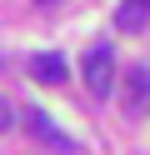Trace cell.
I'll list each match as a JSON object with an SVG mask.
<instances>
[{
    "label": "cell",
    "instance_id": "cell-4",
    "mask_svg": "<svg viewBox=\"0 0 150 155\" xmlns=\"http://www.w3.org/2000/svg\"><path fill=\"white\" fill-rule=\"evenodd\" d=\"M30 75H35L40 85H60L65 80V55H55V50L35 55V60H30Z\"/></svg>",
    "mask_w": 150,
    "mask_h": 155
},
{
    "label": "cell",
    "instance_id": "cell-7",
    "mask_svg": "<svg viewBox=\"0 0 150 155\" xmlns=\"http://www.w3.org/2000/svg\"><path fill=\"white\" fill-rule=\"evenodd\" d=\"M40 5H55V0H40Z\"/></svg>",
    "mask_w": 150,
    "mask_h": 155
},
{
    "label": "cell",
    "instance_id": "cell-3",
    "mask_svg": "<svg viewBox=\"0 0 150 155\" xmlns=\"http://www.w3.org/2000/svg\"><path fill=\"white\" fill-rule=\"evenodd\" d=\"M150 110V65H135L125 85V115H145Z\"/></svg>",
    "mask_w": 150,
    "mask_h": 155
},
{
    "label": "cell",
    "instance_id": "cell-2",
    "mask_svg": "<svg viewBox=\"0 0 150 155\" xmlns=\"http://www.w3.org/2000/svg\"><path fill=\"white\" fill-rule=\"evenodd\" d=\"M30 130H35V140H45L50 150H60V155H75V140H70V135L60 130V125L50 120L45 110H30Z\"/></svg>",
    "mask_w": 150,
    "mask_h": 155
},
{
    "label": "cell",
    "instance_id": "cell-8",
    "mask_svg": "<svg viewBox=\"0 0 150 155\" xmlns=\"http://www.w3.org/2000/svg\"><path fill=\"white\" fill-rule=\"evenodd\" d=\"M140 5H150V0H140Z\"/></svg>",
    "mask_w": 150,
    "mask_h": 155
},
{
    "label": "cell",
    "instance_id": "cell-1",
    "mask_svg": "<svg viewBox=\"0 0 150 155\" xmlns=\"http://www.w3.org/2000/svg\"><path fill=\"white\" fill-rule=\"evenodd\" d=\"M80 70H85V90L95 95V100H105V95H110V80H115V50H110V45H90Z\"/></svg>",
    "mask_w": 150,
    "mask_h": 155
},
{
    "label": "cell",
    "instance_id": "cell-6",
    "mask_svg": "<svg viewBox=\"0 0 150 155\" xmlns=\"http://www.w3.org/2000/svg\"><path fill=\"white\" fill-rule=\"evenodd\" d=\"M15 130V110H10V100H0V135Z\"/></svg>",
    "mask_w": 150,
    "mask_h": 155
},
{
    "label": "cell",
    "instance_id": "cell-5",
    "mask_svg": "<svg viewBox=\"0 0 150 155\" xmlns=\"http://www.w3.org/2000/svg\"><path fill=\"white\" fill-rule=\"evenodd\" d=\"M145 20H150V5H140V0H125V5L115 10L120 30H145Z\"/></svg>",
    "mask_w": 150,
    "mask_h": 155
}]
</instances>
